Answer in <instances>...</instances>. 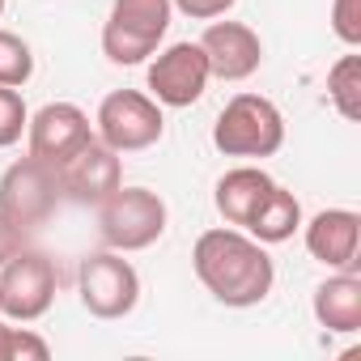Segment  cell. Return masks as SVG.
Listing matches in <instances>:
<instances>
[{"label":"cell","mask_w":361,"mask_h":361,"mask_svg":"<svg viewBox=\"0 0 361 361\" xmlns=\"http://www.w3.org/2000/svg\"><path fill=\"white\" fill-rule=\"evenodd\" d=\"M192 268H196V281L209 289V298L230 310H251L268 302L276 285V264L268 247L238 226L204 230L192 247Z\"/></svg>","instance_id":"obj_1"},{"label":"cell","mask_w":361,"mask_h":361,"mask_svg":"<svg viewBox=\"0 0 361 361\" xmlns=\"http://www.w3.org/2000/svg\"><path fill=\"white\" fill-rule=\"evenodd\" d=\"M285 145V115L272 98L264 94H234L217 123H213V149L226 153V157H243V161H264V157H276Z\"/></svg>","instance_id":"obj_2"},{"label":"cell","mask_w":361,"mask_h":361,"mask_svg":"<svg viewBox=\"0 0 361 361\" xmlns=\"http://www.w3.org/2000/svg\"><path fill=\"white\" fill-rule=\"evenodd\" d=\"M170 22H174L170 0H111L102 22V56L115 68H136L161 47Z\"/></svg>","instance_id":"obj_3"},{"label":"cell","mask_w":361,"mask_h":361,"mask_svg":"<svg viewBox=\"0 0 361 361\" xmlns=\"http://www.w3.org/2000/svg\"><path fill=\"white\" fill-rule=\"evenodd\" d=\"M170 226V209L149 188H115L98 204V238L111 251H149Z\"/></svg>","instance_id":"obj_4"},{"label":"cell","mask_w":361,"mask_h":361,"mask_svg":"<svg viewBox=\"0 0 361 361\" xmlns=\"http://www.w3.org/2000/svg\"><path fill=\"white\" fill-rule=\"evenodd\" d=\"M77 298L102 323L128 319L140 306V272L132 268V259H123V251H90L77 264Z\"/></svg>","instance_id":"obj_5"},{"label":"cell","mask_w":361,"mask_h":361,"mask_svg":"<svg viewBox=\"0 0 361 361\" xmlns=\"http://www.w3.org/2000/svg\"><path fill=\"white\" fill-rule=\"evenodd\" d=\"M94 136L115 153H145L166 136V106L145 90H111L94 111Z\"/></svg>","instance_id":"obj_6"},{"label":"cell","mask_w":361,"mask_h":361,"mask_svg":"<svg viewBox=\"0 0 361 361\" xmlns=\"http://www.w3.org/2000/svg\"><path fill=\"white\" fill-rule=\"evenodd\" d=\"M60 289L56 259L47 251L22 247L9 264H0V314L9 323H35L51 310Z\"/></svg>","instance_id":"obj_7"},{"label":"cell","mask_w":361,"mask_h":361,"mask_svg":"<svg viewBox=\"0 0 361 361\" xmlns=\"http://www.w3.org/2000/svg\"><path fill=\"white\" fill-rule=\"evenodd\" d=\"M60 200H64V192H60L56 170L47 161L30 157V153L0 174V213H5L22 234L43 230L56 217Z\"/></svg>","instance_id":"obj_8"},{"label":"cell","mask_w":361,"mask_h":361,"mask_svg":"<svg viewBox=\"0 0 361 361\" xmlns=\"http://www.w3.org/2000/svg\"><path fill=\"white\" fill-rule=\"evenodd\" d=\"M213 73H209V56L200 43L183 39V43H170V47H157L149 56V68H145V90L157 106H170V111H183V106H196L209 90Z\"/></svg>","instance_id":"obj_9"},{"label":"cell","mask_w":361,"mask_h":361,"mask_svg":"<svg viewBox=\"0 0 361 361\" xmlns=\"http://www.w3.org/2000/svg\"><path fill=\"white\" fill-rule=\"evenodd\" d=\"M90 140H94V123H90V115L77 102H47L26 123V153L47 161L51 170L60 161H68Z\"/></svg>","instance_id":"obj_10"},{"label":"cell","mask_w":361,"mask_h":361,"mask_svg":"<svg viewBox=\"0 0 361 361\" xmlns=\"http://www.w3.org/2000/svg\"><path fill=\"white\" fill-rule=\"evenodd\" d=\"M60 192L77 204H102L115 188H123V153H115L111 145H102L98 136L90 145H81L68 161L56 166Z\"/></svg>","instance_id":"obj_11"},{"label":"cell","mask_w":361,"mask_h":361,"mask_svg":"<svg viewBox=\"0 0 361 361\" xmlns=\"http://www.w3.org/2000/svg\"><path fill=\"white\" fill-rule=\"evenodd\" d=\"M209 56V73L217 81H247L264 68V39L247 26V22H226L213 18L204 26V35L196 39Z\"/></svg>","instance_id":"obj_12"},{"label":"cell","mask_w":361,"mask_h":361,"mask_svg":"<svg viewBox=\"0 0 361 361\" xmlns=\"http://www.w3.org/2000/svg\"><path fill=\"white\" fill-rule=\"evenodd\" d=\"M302 243L310 259H319L327 272H348L357 268L361 251V217L353 209H323L310 221H302Z\"/></svg>","instance_id":"obj_13"},{"label":"cell","mask_w":361,"mask_h":361,"mask_svg":"<svg viewBox=\"0 0 361 361\" xmlns=\"http://www.w3.org/2000/svg\"><path fill=\"white\" fill-rule=\"evenodd\" d=\"M272 183H276V178L264 166H255V161H243V166L226 170L217 178V188H213V204H217L221 221L247 230V221L255 217V209L264 204V196L272 192Z\"/></svg>","instance_id":"obj_14"},{"label":"cell","mask_w":361,"mask_h":361,"mask_svg":"<svg viewBox=\"0 0 361 361\" xmlns=\"http://www.w3.org/2000/svg\"><path fill=\"white\" fill-rule=\"evenodd\" d=\"M310 310H314V323L323 331L357 336L361 331V276H357V268L331 272L327 281H319L314 298H310Z\"/></svg>","instance_id":"obj_15"},{"label":"cell","mask_w":361,"mask_h":361,"mask_svg":"<svg viewBox=\"0 0 361 361\" xmlns=\"http://www.w3.org/2000/svg\"><path fill=\"white\" fill-rule=\"evenodd\" d=\"M302 200L293 196V192H285L281 183H272V192L264 196V204L255 209V217L247 221V234L251 238H259L264 247H281V243H289L298 230H302Z\"/></svg>","instance_id":"obj_16"},{"label":"cell","mask_w":361,"mask_h":361,"mask_svg":"<svg viewBox=\"0 0 361 361\" xmlns=\"http://www.w3.org/2000/svg\"><path fill=\"white\" fill-rule=\"evenodd\" d=\"M327 102L336 106L340 119H348V123L361 119V56H357V47H348L327 68Z\"/></svg>","instance_id":"obj_17"},{"label":"cell","mask_w":361,"mask_h":361,"mask_svg":"<svg viewBox=\"0 0 361 361\" xmlns=\"http://www.w3.org/2000/svg\"><path fill=\"white\" fill-rule=\"evenodd\" d=\"M30 77H35L30 43L22 35H13V30H0V85L22 90V85H30Z\"/></svg>","instance_id":"obj_18"},{"label":"cell","mask_w":361,"mask_h":361,"mask_svg":"<svg viewBox=\"0 0 361 361\" xmlns=\"http://www.w3.org/2000/svg\"><path fill=\"white\" fill-rule=\"evenodd\" d=\"M51 344L30 327H9L0 319V361H47Z\"/></svg>","instance_id":"obj_19"},{"label":"cell","mask_w":361,"mask_h":361,"mask_svg":"<svg viewBox=\"0 0 361 361\" xmlns=\"http://www.w3.org/2000/svg\"><path fill=\"white\" fill-rule=\"evenodd\" d=\"M26 123H30V106H26L22 90L0 85V149L18 145L26 136Z\"/></svg>","instance_id":"obj_20"},{"label":"cell","mask_w":361,"mask_h":361,"mask_svg":"<svg viewBox=\"0 0 361 361\" xmlns=\"http://www.w3.org/2000/svg\"><path fill=\"white\" fill-rule=\"evenodd\" d=\"M331 35L344 47H361V0H331Z\"/></svg>","instance_id":"obj_21"},{"label":"cell","mask_w":361,"mask_h":361,"mask_svg":"<svg viewBox=\"0 0 361 361\" xmlns=\"http://www.w3.org/2000/svg\"><path fill=\"white\" fill-rule=\"evenodd\" d=\"M174 13H183L192 22H213V18H226L238 0H170Z\"/></svg>","instance_id":"obj_22"},{"label":"cell","mask_w":361,"mask_h":361,"mask_svg":"<svg viewBox=\"0 0 361 361\" xmlns=\"http://www.w3.org/2000/svg\"><path fill=\"white\" fill-rule=\"evenodd\" d=\"M22 247H26V234H22V230H18L5 213H0V264H9Z\"/></svg>","instance_id":"obj_23"},{"label":"cell","mask_w":361,"mask_h":361,"mask_svg":"<svg viewBox=\"0 0 361 361\" xmlns=\"http://www.w3.org/2000/svg\"><path fill=\"white\" fill-rule=\"evenodd\" d=\"M5 5H9V0H0V18H5Z\"/></svg>","instance_id":"obj_24"},{"label":"cell","mask_w":361,"mask_h":361,"mask_svg":"<svg viewBox=\"0 0 361 361\" xmlns=\"http://www.w3.org/2000/svg\"><path fill=\"white\" fill-rule=\"evenodd\" d=\"M0 319H5V314H0Z\"/></svg>","instance_id":"obj_25"}]
</instances>
